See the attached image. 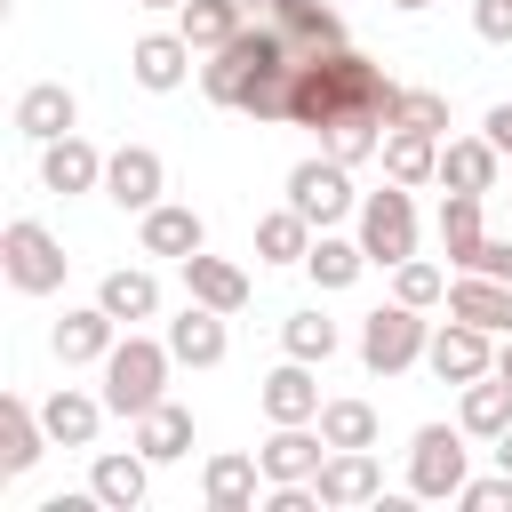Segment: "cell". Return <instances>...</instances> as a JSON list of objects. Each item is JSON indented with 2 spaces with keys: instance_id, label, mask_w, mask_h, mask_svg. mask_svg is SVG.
I'll use <instances>...</instances> for the list:
<instances>
[{
  "instance_id": "cell-33",
  "label": "cell",
  "mask_w": 512,
  "mask_h": 512,
  "mask_svg": "<svg viewBox=\"0 0 512 512\" xmlns=\"http://www.w3.org/2000/svg\"><path fill=\"white\" fill-rule=\"evenodd\" d=\"M304 272L320 280V288H352L360 272H368V248H360V232L344 240V232H312V256H304Z\"/></svg>"
},
{
  "instance_id": "cell-37",
  "label": "cell",
  "mask_w": 512,
  "mask_h": 512,
  "mask_svg": "<svg viewBox=\"0 0 512 512\" xmlns=\"http://www.w3.org/2000/svg\"><path fill=\"white\" fill-rule=\"evenodd\" d=\"M392 296L416 304V312H432V304H448V272L432 256H408V264H392Z\"/></svg>"
},
{
  "instance_id": "cell-7",
  "label": "cell",
  "mask_w": 512,
  "mask_h": 512,
  "mask_svg": "<svg viewBox=\"0 0 512 512\" xmlns=\"http://www.w3.org/2000/svg\"><path fill=\"white\" fill-rule=\"evenodd\" d=\"M288 208H296V216H312V232H328V224L360 216L352 168H344L336 152H312V160H296V168H288Z\"/></svg>"
},
{
  "instance_id": "cell-9",
  "label": "cell",
  "mask_w": 512,
  "mask_h": 512,
  "mask_svg": "<svg viewBox=\"0 0 512 512\" xmlns=\"http://www.w3.org/2000/svg\"><path fill=\"white\" fill-rule=\"evenodd\" d=\"M424 368H432L440 384H456V392H464L472 376H488V368H496V336L448 312V320L432 328V344H424Z\"/></svg>"
},
{
  "instance_id": "cell-2",
  "label": "cell",
  "mask_w": 512,
  "mask_h": 512,
  "mask_svg": "<svg viewBox=\"0 0 512 512\" xmlns=\"http://www.w3.org/2000/svg\"><path fill=\"white\" fill-rule=\"evenodd\" d=\"M344 112H384V120H400V80H384L360 48H320V56H304L296 80H288V120L320 136V128L344 120Z\"/></svg>"
},
{
  "instance_id": "cell-15",
  "label": "cell",
  "mask_w": 512,
  "mask_h": 512,
  "mask_svg": "<svg viewBox=\"0 0 512 512\" xmlns=\"http://www.w3.org/2000/svg\"><path fill=\"white\" fill-rule=\"evenodd\" d=\"M224 320H232V312H216V304H184V312L168 320V352H176V368H216V360L232 352Z\"/></svg>"
},
{
  "instance_id": "cell-16",
  "label": "cell",
  "mask_w": 512,
  "mask_h": 512,
  "mask_svg": "<svg viewBox=\"0 0 512 512\" xmlns=\"http://www.w3.org/2000/svg\"><path fill=\"white\" fill-rule=\"evenodd\" d=\"M104 416H112L104 392H80V384H56V392L40 400V424H48L56 448H96V424H104Z\"/></svg>"
},
{
  "instance_id": "cell-25",
  "label": "cell",
  "mask_w": 512,
  "mask_h": 512,
  "mask_svg": "<svg viewBox=\"0 0 512 512\" xmlns=\"http://www.w3.org/2000/svg\"><path fill=\"white\" fill-rule=\"evenodd\" d=\"M264 416L272 424H320V384H312V360H280L264 376Z\"/></svg>"
},
{
  "instance_id": "cell-11",
  "label": "cell",
  "mask_w": 512,
  "mask_h": 512,
  "mask_svg": "<svg viewBox=\"0 0 512 512\" xmlns=\"http://www.w3.org/2000/svg\"><path fill=\"white\" fill-rule=\"evenodd\" d=\"M320 504L328 512H352V504H384V464L368 456V448H328V464H320Z\"/></svg>"
},
{
  "instance_id": "cell-34",
  "label": "cell",
  "mask_w": 512,
  "mask_h": 512,
  "mask_svg": "<svg viewBox=\"0 0 512 512\" xmlns=\"http://www.w3.org/2000/svg\"><path fill=\"white\" fill-rule=\"evenodd\" d=\"M256 256H264V264H304V256H312V216H296V208L256 216Z\"/></svg>"
},
{
  "instance_id": "cell-42",
  "label": "cell",
  "mask_w": 512,
  "mask_h": 512,
  "mask_svg": "<svg viewBox=\"0 0 512 512\" xmlns=\"http://www.w3.org/2000/svg\"><path fill=\"white\" fill-rule=\"evenodd\" d=\"M472 272H496V280H512V240H480V264Z\"/></svg>"
},
{
  "instance_id": "cell-8",
  "label": "cell",
  "mask_w": 512,
  "mask_h": 512,
  "mask_svg": "<svg viewBox=\"0 0 512 512\" xmlns=\"http://www.w3.org/2000/svg\"><path fill=\"white\" fill-rule=\"evenodd\" d=\"M360 248H368V264H384V272L416 256V200H408V184L384 176V192H360Z\"/></svg>"
},
{
  "instance_id": "cell-10",
  "label": "cell",
  "mask_w": 512,
  "mask_h": 512,
  "mask_svg": "<svg viewBox=\"0 0 512 512\" xmlns=\"http://www.w3.org/2000/svg\"><path fill=\"white\" fill-rule=\"evenodd\" d=\"M160 192H168V168H160L152 144H120V152H104V200H112V208L144 216V208H160Z\"/></svg>"
},
{
  "instance_id": "cell-45",
  "label": "cell",
  "mask_w": 512,
  "mask_h": 512,
  "mask_svg": "<svg viewBox=\"0 0 512 512\" xmlns=\"http://www.w3.org/2000/svg\"><path fill=\"white\" fill-rule=\"evenodd\" d=\"M392 8H400V16H416V8H432V0H392Z\"/></svg>"
},
{
  "instance_id": "cell-22",
  "label": "cell",
  "mask_w": 512,
  "mask_h": 512,
  "mask_svg": "<svg viewBox=\"0 0 512 512\" xmlns=\"http://www.w3.org/2000/svg\"><path fill=\"white\" fill-rule=\"evenodd\" d=\"M88 488L104 496V512H136V504L152 496V456H144V448H128V456L104 448V456L88 464Z\"/></svg>"
},
{
  "instance_id": "cell-31",
  "label": "cell",
  "mask_w": 512,
  "mask_h": 512,
  "mask_svg": "<svg viewBox=\"0 0 512 512\" xmlns=\"http://www.w3.org/2000/svg\"><path fill=\"white\" fill-rule=\"evenodd\" d=\"M136 448H144L152 464H176V456H192V408H176V400L144 408V416H136Z\"/></svg>"
},
{
  "instance_id": "cell-18",
  "label": "cell",
  "mask_w": 512,
  "mask_h": 512,
  "mask_svg": "<svg viewBox=\"0 0 512 512\" xmlns=\"http://www.w3.org/2000/svg\"><path fill=\"white\" fill-rule=\"evenodd\" d=\"M448 312L472 320V328H488V336H512V280H496V272H456V280H448Z\"/></svg>"
},
{
  "instance_id": "cell-32",
  "label": "cell",
  "mask_w": 512,
  "mask_h": 512,
  "mask_svg": "<svg viewBox=\"0 0 512 512\" xmlns=\"http://www.w3.org/2000/svg\"><path fill=\"white\" fill-rule=\"evenodd\" d=\"M240 24H248V8H240V0H184V8H176V32H184L200 56H216Z\"/></svg>"
},
{
  "instance_id": "cell-38",
  "label": "cell",
  "mask_w": 512,
  "mask_h": 512,
  "mask_svg": "<svg viewBox=\"0 0 512 512\" xmlns=\"http://www.w3.org/2000/svg\"><path fill=\"white\" fill-rule=\"evenodd\" d=\"M392 128H424V136H448V96L440 88H400V120Z\"/></svg>"
},
{
  "instance_id": "cell-20",
  "label": "cell",
  "mask_w": 512,
  "mask_h": 512,
  "mask_svg": "<svg viewBox=\"0 0 512 512\" xmlns=\"http://www.w3.org/2000/svg\"><path fill=\"white\" fill-rule=\"evenodd\" d=\"M136 240H144V256H200L208 248V224H200V208H176V200H160V208H144L136 216Z\"/></svg>"
},
{
  "instance_id": "cell-26",
  "label": "cell",
  "mask_w": 512,
  "mask_h": 512,
  "mask_svg": "<svg viewBox=\"0 0 512 512\" xmlns=\"http://www.w3.org/2000/svg\"><path fill=\"white\" fill-rule=\"evenodd\" d=\"M376 160H384V176L408 184V192H416V184H440V136H424V128H384V152H376Z\"/></svg>"
},
{
  "instance_id": "cell-23",
  "label": "cell",
  "mask_w": 512,
  "mask_h": 512,
  "mask_svg": "<svg viewBox=\"0 0 512 512\" xmlns=\"http://www.w3.org/2000/svg\"><path fill=\"white\" fill-rule=\"evenodd\" d=\"M256 480H264V456H240V448H224V456L200 464L208 512H256Z\"/></svg>"
},
{
  "instance_id": "cell-41",
  "label": "cell",
  "mask_w": 512,
  "mask_h": 512,
  "mask_svg": "<svg viewBox=\"0 0 512 512\" xmlns=\"http://www.w3.org/2000/svg\"><path fill=\"white\" fill-rule=\"evenodd\" d=\"M480 136H488V144H496V152L512 160V96H504V104H488V120H480Z\"/></svg>"
},
{
  "instance_id": "cell-19",
  "label": "cell",
  "mask_w": 512,
  "mask_h": 512,
  "mask_svg": "<svg viewBox=\"0 0 512 512\" xmlns=\"http://www.w3.org/2000/svg\"><path fill=\"white\" fill-rule=\"evenodd\" d=\"M192 40L184 32H144L136 48H128V72H136V88H152V96H168V88H184V72H192Z\"/></svg>"
},
{
  "instance_id": "cell-24",
  "label": "cell",
  "mask_w": 512,
  "mask_h": 512,
  "mask_svg": "<svg viewBox=\"0 0 512 512\" xmlns=\"http://www.w3.org/2000/svg\"><path fill=\"white\" fill-rule=\"evenodd\" d=\"M496 176H504V152L488 136H448L440 144V184L448 192H496Z\"/></svg>"
},
{
  "instance_id": "cell-36",
  "label": "cell",
  "mask_w": 512,
  "mask_h": 512,
  "mask_svg": "<svg viewBox=\"0 0 512 512\" xmlns=\"http://www.w3.org/2000/svg\"><path fill=\"white\" fill-rule=\"evenodd\" d=\"M320 432H328V448H376V408L368 400H320Z\"/></svg>"
},
{
  "instance_id": "cell-29",
  "label": "cell",
  "mask_w": 512,
  "mask_h": 512,
  "mask_svg": "<svg viewBox=\"0 0 512 512\" xmlns=\"http://www.w3.org/2000/svg\"><path fill=\"white\" fill-rule=\"evenodd\" d=\"M456 424H464L472 440H496V432L512 424V376H496V368H488V376H472V384H464V400H456Z\"/></svg>"
},
{
  "instance_id": "cell-12",
  "label": "cell",
  "mask_w": 512,
  "mask_h": 512,
  "mask_svg": "<svg viewBox=\"0 0 512 512\" xmlns=\"http://www.w3.org/2000/svg\"><path fill=\"white\" fill-rule=\"evenodd\" d=\"M40 448H56L48 424H40V408L24 392H0V480H24L40 464Z\"/></svg>"
},
{
  "instance_id": "cell-21",
  "label": "cell",
  "mask_w": 512,
  "mask_h": 512,
  "mask_svg": "<svg viewBox=\"0 0 512 512\" xmlns=\"http://www.w3.org/2000/svg\"><path fill=\"white\" fill-rule=\"evenodd\" d=\"M48 344H56V360H64V368H88V360L104 368V352L120 344V320H112L104 304H80V312H64V320H56V336H48Z\"/></svg>"
},
{
  "instance_id": "cell-1",
  "label": "cell",
  "mask_w": 512,
  "mask_h": 512,
  "mask_svg": "<svg viewBox=\"0 0 512 512\" xmlns=\"http://www.w3.org/2000/svg\"><path fill=\"white\" fill-rule=\"evenodd\" d=\"M296 64H304L296 32H280V24L248 16V24H240V32L200 64V88H208V104H224V112L288 120V80H296Z\"/></svg>"
},
{
  "instance_id": "cell-39",
  "label": "cell",
  "mask_w": 512,
  "mask_h": 512,
  "mask_svg": "<svg viewBox=\"0 0 512 512\" xmlns=\"http://www.w3.org/2000/svg\"><path fill=\"white\" fill-rule=\"evenodd\" d=\"M456 504H464V512H512V472H496V480H464Z\"/></svg>"
},
{
  "instance_id": "cell-14",
  "label": "cell",
  "mask_w": 512,
  "mask_h": 512,
  "mask_svg": "<svg viewBox=\"0 0 512 512\" xmlns=\"http://www.w3.org/2000/svg\"><path fill=\"white\" fill-rule=\"evenodd\" d=\"M40 184H48V192H64V200H72V192H104V152L72 128V136L40 144Z\"/></svg>"
},
{
  "instance_id": "cell-6",
  "label": "cell",
  "mask_w": 512,
  "mask_h": 512,
  "mask_svg": "<svg viewBox=\"0 0 512 512\" xmlns=\"http://www.w3.org/2000/svg\"><path fill=\"white\" fill-rule=\"evenodd\" d=\"M64 240L48 232V224H32V216H16L8 232H0V272H8V288L16 296H56L64 288Z\"/></svg>"
},
{
  "instance_id": "cell-35",
  "label": "cell",
  "mask_w": 512,
  "mask_h": 512,
  "mask_svg": "<svg viewBox=\"0 0 512 512\" xmlns=\"http://www.w3.org/2000/svg\"><path fill=\"white\" fill-rule=\"evenodd\" d=\"M280 344H288V360H312V368H328L344 336H336V320L312 304V312H288V320H280Z\"/></svg>"
},
{
  "instance_id": "cell-30",
  "label": "cell",
  "mask_w": 512,
  "mask_h": 512,
  "mask_svg": "<svg viewBox=\"0 0 512 512\" xmlns=\"http://www.w3.org/2000/svg\"><path fill=\"white\" fill-rule=\"evenodd\" d=\"M96 304H104L120 328H128V320H152V312H160V280H152L144 264H120V272L96 280Z\"/></svg>"
},
{
  "instance_id": "cell-44",
  "label": "cell",
  "mask_w": 512,
  "mask_h": 512,
  "mask_svg": "<svg viewBox=\"0 0 512 512\" xmlns=\"http://www.w3.org/2000/svg\"><path fill=\"white\" fill-rule=\"evenodd\" d=\"M496 376H512V336H504V344H496Z\"/></svg>"
},
{
  "instance_id": "cell-46",
  "label": "cell",
  "mask_w": 512,
  "mask_h": 512,
  "mask_svg": "<svg viewBox=\"0 0 512 512\" xmlns=\"http://www.w3.org/2000/svg\"><path fill=\"white\" fill-rule=\"evenodd\" d=\"M128 8H184V0H128Z\"/></svg>"
},
{
  "instance_id": "cell-5",
  "label": "cell",
  "mask_w": 512,
  "mask_h": 512,
  "mask_svg": "<svg viewBox=\"0 0 512 512\" xmlns=\"http://www.w3.org/2000/svg\"><path fill=\"white\" fill-rule=\"evenodd\" d=\"M464 440H472L464 424H416V440H408V496H424V504L456 496L472 480V448Z\"/></svg>"
},
{
  "instance_id": "cell-43",
  "label": "cell",
  "mask_w": 512,
  "mask_h": 512,
  "mask_svg": "<svg viewBox=\"0 0 512 512\" xmlns=\"http://www.w3.org/2000/svg\"><path fill=\"white\" fill-rule=\"evenodd\" d=\"M488 448H496V472H512V424H504V432H496Z\"/></svg>"
},
{
  "instance_id": "cell-4",
  "label": "cell",
  "mask_w": 512,
  "mask_h": 512,
  "mask_svg": "<svg viewBox=\"0 0 512 512\" xmlns=\"http://www.w3.org/2000/svg\"><path fill=\"white\" fill-rule=\"evenodd\" d=\"M424 344H432V320H424L416 304H400V296L360 320V368H368V376H408V368L424 360Z\"/></svg>"
},
{
  "instance_id": "cell-3",
  "label": "cell",
  "mask_w": 512,
  "mask_h": 512,
  "mask_svg": "<svg viewBox=\"0 0 512 512\" xmlns=\"http://www.w3.org/2000/svg\"><path fill=\"white\" fill-rule=\"evenodd\" d=\"M168 368H176V352H168V336H120L112 352H104V408L112 416H144V408H160L168 400Z\"/></svg>"
},
{
  "instance_id": "cell-13",
  "label": "cell",
  "mask_w": 512,
  "mask_h": 512,
  "mask_svg": "<svg viewBox=\"0 0 512 512\" xmlns=\"http://www.w3.org/2000/svg\"><path fill=\"white\" fill-rule=\"evenodd\" d=\"M72 128H80V96H72L64 80H32V88L16 96V136L56 144V136H72Z\"/></svg>"
},
{
  "instance_id": "cell-17",
  "label": "cell",
  "mask_w": 512,
  "mask_h": 512,
  "mask_svg": "<svg viewBox=\"0 0 512 512\" xmlns=\"http://www.w3.org/2000/svg\"><path fill=\"white\" fill-rule=\"evenodd\" d=\"M256 456H264V480H320L328 432H320V424H272V440H264Z\"/></svg>"
},
{
  "instance_id": "cell-28",
  "label": "cell",
  "mask_w": 512,
  "mask_h": 512,
  "mask_svg": "<svg viewBox=\"0 0 512 512\" xmlns=\"http://www.w3.org/2000/svg\"><path fill=\"white\" fill-rule=\"evenodd\" d=\"M184 288H192V304H216V312H240L248 304V272L232 264V256H184Z\"/></svg>"
},
{
  "instance_id": "cell-40",
  "label": "cell",
  "mask_w": 512,
  "mask_h": 512,
  "mask_svg": "<svg viewBox=\"0 0 512 512\" xmlns=\"http://www.w3.org/2000/svg\"><path fill=\"white\" fill-rule=\"evenodd\" d=\"M472 32L504 48V40H512V0H472Z\"/></svg>"
},
{
  "instance_id": "cell-27",
  "label": "cell",
  "mask_w": 512,
  "mask_h": 512,
  "mask_svg": "<svg viewBox=\"0 0 512 512\" xmlns=\"http://www.w3.org/2000/svg\"><path fill=\"white\" fill-rule=\"evenodd\" d=\"M480 200H488V192H448V200H440V256H448L456 272H472V264H480V240H488Z\"/></svg>"
}]
</instances>
